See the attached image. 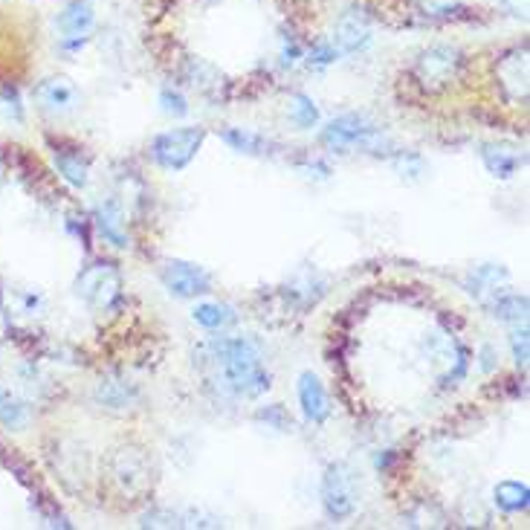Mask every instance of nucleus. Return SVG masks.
Returning a JSON list of instances; mask_svg holds the SVG:
<instances>
[{
    "mask_svg": "<svg viewBox=\"0 0 530 530\" xmlns=\"http://www.w3.org/2000/svg\"><path fill=\"white\" fill-rule=\"evenodd\" d=\"M461 70H464V56L458 47H449V44H435V47L423 50L415 61V79L429 93L452 87L458 82Z\"/></svg>",
    "mask_w": 530,
    "mask_h": 530,
    "instance_id": "5",
    "label": "nucleus"
},
{
    "mask_svg": "<svg viewBox=\"0 0 530 530\" xmlns=\"http://www.w3.org/2000/svg\"><path fill=\"white\" fill-rule=\"evenodd\" d=\"M299 403H302V412L310 423H325L331 415V403H328V394L322 389L319 377L316 374H302L299 377Z\"/></svg>",
    "mask_w": 530,
    "mask_h": 530,
    "instance_id": "17",
    "label": "nucleus"
},
{
    "mask_svg": "<svg viewBox=\"0 0 530 530\" xmlns=\"http://www.w3.org/2000/svg\"><path fill=\"white\" fill-rule=\"evenodd\" d=\"M322 142L331 151H354L357 148L365 154H377L386 145L383 131L357 113H345V116H336L334 122H328V128L322 131Z\"/></svg>",
    "mask_w": 530,
    "mask_h": 530,
    "instance_id": "3",
    "label": "nucleus"
},
{
    "mask_svg": "<svg viewBox=\"0 0 530 530\" xmlns=\"http://www.w3.org/2000/svg\"><path fill=\"white\" fill-rule=\"evenodd\" d=\"M96 24V12H93V0H73L64 6V12L58 15V29H61V47L67 53L79 50L87 44V35Z\"/></svg>",
    "mask_w": 530,
    "mask_h": 530,
    "instance_id": "10",
    "label": "nucleus"
},
{
    "mask_svg": "<svg viewBox=\"0 0 530 530\" xmlns=\"http://www.w3.org/2000/svg\"><path fill=\"white\" fill-rule=\"evenodd\" d=\"M528 296L522 293H502L490 310L499 322H507V325H528Z\"/></svg>",
    "mask_w": 530,
    "mask_h": 530,
    "instance_id": "20",
    "label": "nucleus"
},
{
    "mask_svg": "<svg viewBox=\"0 0 530 530\" xmlns=\"http://www.w3.org/2000/svg\"><path fill=\"white\" fill-rule=\"evenodd\" d=\"M507 284H510L507 270L496 267V264H481V267H475L473 273L467 276V290L473 293L481 305L487 307L502 296L504 290H507Z\"/></svg>",
    "mask_w": 530,
    "mask_h": 530,
    "instance_id": "14",
    "label": "nucleus"
},
{
    "mask_svg": "<svg viewBox=\"0 0 530 530\" xmlns=\"http://www.w3.org/2000/svg\"><path fill=\"white\" fill-rule=\"evenodd\" d=\"M423 357L429 363L432 377L444 386L458 383L467 374V365H470V351L449 331H441V328L423 336Z\"/></svg>",
    "mask_w": 530,
    "mask_h": 530,
    "instance_id": "2",
    "label": "nucleus"
},
{
    "mask_svg": "<svg viewBox=\"0 0 530 530\" xmlns=\"http://www.w3.org/2000/svg\"><path fill=\"white\" fill-rule=\"evenodd\" d=\"M336 58H339V50L331 47V44H316L310 53H307V64L310 67H328V64H334Z\"/></svg>",
    "mask_w": 530,
    "mask_h": 530,
    "instance_id": "32",
    "label": "nucleus"
},
{
    "mask_svg": "<svg viewBox=\"0 0 530 530\" xmlns=\"http://www.w3.org/2000/svg\"><path fill=\"white\" fill-rule=\"evenodd\" d=\"M160 105H163V111H166L168 116H186V113H189L186 99H183L177 90H171V87H166V90L160 93Z\"/></svg>",
    "mask_w": 530,
    "mask_h": 530,
    "instance_id": "30",
    "label": "nucleus"
},
{
    "mask_svg": "<svg viewBox=\"0 0 530 530\" xmlns=\"http://www.w3.org/2000/svg\"><path fill=\"white\" fill-rule=\"evenodd\" d=\"M334 41L339 56H342V53L351 56V53H360V50L368 47V41H371V21H368V15H365L363 9H348V12L339 18Z\"/></svg>",
    "mask_w": 530,
    "mask_h": 530,
    "instance_id": "12",
    "label": "nucleus"
},
{
    "mask_svg": "<svg viewBox=\"0 0 530 530\" xmlns=\"http://www.w3.org/2000/svg\"><path fill=\"white\" fill-rule=\"evenodd\" d=\"M35 96H38L41 108L50 113L73 111L76 102H79V90L67 82V79H47V82H41L38 90H35Z\"/></svg>",
    "mask_w": 530,
    "mask_h": 530,
    "instance_id": "18",
    "label": "nucleus"
},
{
    "mask_svg": "<svg viewBox=\"0 0 530 530\" xmlns=\"http://www.w3.org/2000/svg\"><path fill=\"white\" fill-rule=\"evenodd\" d=\"M420 9L426 12V15H432V18H449V15H455V9L461 6L458 0H418Z\"/></svg>",
    "mask_w": 530,
    "mask_h": 530,
    "instance_id": "31",
    "label": "nucleus"
},
{
    "mask_svg": "<svg viewBox=\"0 0 530 530\" xmlns=\"http://www.w3.org/2000/svg\"><path fill=\"white\" fill-rule=\"evenodd\" d=\"M192 316H195L197 325H203L206 331H221V328H226V325L235 322V310L229 305H218V302L197 305Z\"/></svg>",
    "mask_w": 530,
    "mask_h": 530,
    "instance_id": "24",
    "label": "nucleus"
},
{
    "mask_svg": "<svg viewBox=\"0 0 530 530\" xmlns=\"http://www.w3.org/2000/svg\"><path fill=\"white\" fill-rule=\"evenodd\" d=\"M76 296L96 310H108L122 296V273L111 261H93L76 279Z\"/></svg>",
    "mask_w": 530,
    "mask_h": 530,
    "instance_id": "6",
    "label": "nucleus"
},
{
    "mask_svg": "<svg viewBox=\"0 0 530 530\" xmlns=\"http://www.w3.org/2000/svg\"><path fill=\"white\" fill-rule=\"evenodd\" d=\"M302 56V50H299V44L290 38V35H284V47H281V58H284V64H296Z\"/></svg>",
    "mask_w": 530,
    "mask_h": 530,
    "instance_id": "33",
    "label": "nucleus"
},
{
    "mask_svg": "<svg viewBox=\"0 0 530 530\" xmlns=\"http://www.w3.org/2000/svg\"><path fill=\"white\" fill-rule=\"evenodd\" d=\"M290 122L299 125V128H313L319 122V108L316 102L305 96V93H296L293 102H290Z\"/></svg>",
    "mask_w": 530,
    "mask_h": 530,
    "instance_id": "27",
    "label": "nucleus"
},
{
    "mask_svg": "<svg viewBox=\"0 0 530 530\" xmlns=\"http://www.w3.org/2000/svg\"><path fill=\"white\" fill-rule=\"evenodd\" d=\"M186 82L192 84L195 90H200V93H212V90H218L224 84V76L212 64H206L200 58H192L186 64Z\"/></svg>",
    "mask_w": 530,
    "mask_h": 530,
    "instance_id": "22",
    "label": "nucleus"
},
{
    "mask_svg": "<svg viewBox=\"0 0 530 530\" xmlns=\"http://www.w3.org/2000/svg\"><path fill=\"white\" fill-rule=\"evenodd\" d=\"M142 528H218L221 522L203 510H148Z\"/></svg>",
    "mask_w": 530,
    "mask_h": 530,
    "instance_id": "15",
    "label": "nucleus"
},
{
    "mask_svg": "<svg viewBox=\"0 0 530 530\" xmlns=\"http://www.w3.org/2000/svg\"><path fill=\"white\" fill-rule=\"evenodd\" d=\"M481 160L493 177L510 180L525 163V154H519L513 145H504V142H484L481 145Z\"/></svg>",
    "mask_w": 530,
    "mask_h": 530,
    "instance_id": "16",
    "label": "nucleus"
},
{
    "mask_svg": "<svg viewBox=\"0 0 530 530\" xmlns=\"http://www.w3.org/2000/svg\"><path fill=\"white\" fill-rule=\"evenodd\" d=\"M200 363L226 397L258 400L270 389V374L261 365V348L244 336H218L206 342L200 348Z\"/></svg>",
    "mask_w": 530,
    "mask_h": 530,
    "instance_id": "1",
    "label": "nucleus"
},
{
    "mask_svg": "<svg viewBox=\"0 0 530 530\" xmlns=\"http://www.w3.org/2000/svg\"><path fill=\"white\" fill-rule=\"evenodd\" d=\"M206 140L203 128H171L151 142V160L166 171H180L197 157Z\"/></svg>",
    "mask_w": 530,
    "mask_h": 530,
    "instance_id": "7",
    "label": "nucleus"
},
{
    "mask_svg": "<svg viewBox=\"0 0 530 530\" xmlns=\"http://www.w3.org/2000/svg\"><path fill=\"white\" fill-rule=\"evenodd\" d=\"M322 507H325V513L334 522H342V519L357 513V507H360V478H357L351 464L336 461L325 470V478H322Z\"/></svg>",
    "mask_w": 530,
    "mask_h": 530,
    "instance_id": "4",
    "label": "nucleus"
},
{
    "mask_svg": "<svg viewBox=\"0 0 530 530\" xmlns=\"http://www.w3.org/2000/svg\"><path fill=\"white\" fill-rule=\"evenodd\" d=\"M93 221H96V229L99 235L116 247V250H128L131 247V235H128V226H125V212H122V203L119 200H102L93 212Z\"/></svg>",
    "mask_w": 530,
    "mask_h": 530,
    "instance_id": "13",
    "label": "nucleus"
},
{
    "mask_svg": "<svg viewBox=\"0 0 530 530\" xmlns=\"http://www.w3.org/2000/svg\"><path fill=\"white\" fill-rule=\"evenodd\" d=\"M0 423L12 432L24 429L29 423V409L24 400H18L12 391L0 389Z\"/></svg>",
    "mask_w": 530,
    "mask_h": 530,
    "instance_id": "23",
    "label": "nucleus"
},
{
    "mask_svg": "<svg viewBox=\"0 0 530 530\" xmlns=\"http://www.w3.org/2000/svg\"><path fill=\"white\" fill-rule=\"evenodd\" d=\"M221 140L229 148L241 151V154H267V148H270V142L264 140L261 134H252V131H244V128H226Z\"/></svg>",
    "mask_w": 530,
    "mask_h": 530,
    "instance_id": "26",
    "label": "nucleus"
},
{
    "mask_svg": "<svg viewBox=\"0 0 530 530\" xmlns=\"http://www.w3.org/2000/svg\"><path fill=\"white\" fill-rule=\"evenodd\" d=\"M530 490L528 484L522 481H502L496 487V504L507 510V513H519V510H528Z\"/></svg>",
    "mask_w": 530,
    "mask_h": 530,
    "instance_id": "25",
    "label": "nucleus"
},
{
    "mask_svg": "<svg viewBox=\"0 0 530 530\" xmlns=\"http://www.w3.org/2000/svg\"><path fill=\"white\" fill-rule=\"evenodd\" d=\"M255 420H258V423H267V426H270V429H276V432H290V429H293V418H290L281 406L258 409Z\"/></svg>",
    "mask_w": 530,
    "mask_h": 530,
    "instance_id": "28",
    "label": "nucleus"
},
{
    "mask_svg": "<svg viewBox=\"0 0 530 530\" xmlns=\"http://www.w3.org/2000/svg\"><path fill=\"white\" fill-rule=\"evenodd\" d=\"M96 397H99V403H105L113 412H128V409L140 400L137 389L128 386V383H122V380H108V383H102L99 391H96Z\"/></svg>",
    "mask_w": 530,
    "mask_h": 530,
    "instance_id": "21",
    "label": "nucleus"
},
{
    "mask_svg": "<svg viewBox=\"0 0 530 530\" xmlns=\"http://www.w3.org/2000/svg\"><path fill=\"white\" fill-rule=\"evenodd\" d=\"M111 475L125 496H145L151 490V464L137 447H122L113 455Z\"/></svg>",
    "mask_w": 530,
    "mask_h": 530,
    "instance_id": "8",
    "label": "nucleus"
},
{
    "mask_svg": "<svg viewBox=\"0 0 530 530\" xmlns=\"http://www.w3.org/2000/svg\"><path fill=\"white\" fill-rule=\"evenodd\" d=\"M499 84H502L504 96L510 102H528V50L519 47V50H510L507 56L499 61Z\"/></svg>",
    "mask_w": 530,
    "mask_h": 530,
    "instance_id": "11",
    "label": "nucleus"
},
{
    "mask_svg": "<svg viewBox=\"0 0 530 530\" xmlns=\"http://www.w3.org/2000/svg\"><path fill=\"white\" fill-rule=\"evenodd\" d=\"M0 180H3V166H0Z\"/></svg>",
    "mask_w": 530,
    "mask_h": 530,
    "instance_id": "34",
    "label": "nucleus"
},
{
    "mask_svg": "<svg viewBox=\"0 0 530 530\" xmlns=\"http://www.w3.org/2000/svg\"><path fill=\"white\" fill-rule=\"evenodd\" d=\"M510 348H513V357H516V363L528 365V357H530L528 325H519V328L510 334Z\"/></svg>",
    "mask_w": 530,
    "mask_h": 530,
    "instance_id": "29",
    "label": "nucleus"
},
{
    "mask_svg": "<svg viewBox=\"0 0 530 530\" xmlns=\"http://www.w3.org/2000/svg\"><path fill=\"white\" fill-rule=\"evenodd\" d=\"M56 168L58 174L70 186H76V189H84L87 180H90V160L84 157L79 148H61V151H56Z\"/></svg>",
    "mask_w": 530,
    "mask_h": 530,
    "instance_id": "19",
    "label": "nucleus"
},
{
    "mask_svg": "<svg viewBox=\"0 0 530 530\" xmlns=\"http://www.w3.org/2000/svg\"><path fill=\"white\" fill-rule=\"evenodd\" d=\"M160 279L166 284V290L177 299H195V296H203L212 290V276L197 267V264H189V261H166L160 267Z\"/></svg>",
    "mask_w": 530,
    "mask_h": 530,
    "instance_id": "9",
    "label": "nucleus"
}]
</instances>
